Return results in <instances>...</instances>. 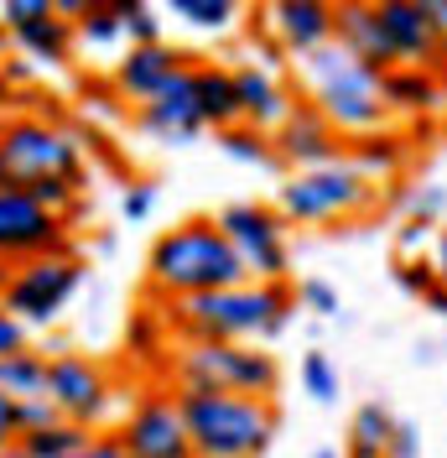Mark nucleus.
Returning <instances> with one entry per match:
<instances>
[{
	"label": "nucleus",
	"mask_w": 447,
	"mask_h": 458,
	"mask_svg": "<svg viewBox=\"0 0 447 458\" xmlns=\"http://www.w3.org/2000/svg\"><path fill=\"white\" fill-rule=\"evenodd\" d=\"M167 334L182 344H271L297 318L291 282H234L167 302Z\"/></svg>",
	"instance_id": "1"
},
{
	"label": "nucleus",
	"mask_w": 447,
	"mask_h": 458,
	"mask_svg": "<svg viewBox=\"0 0 447 458\" xmlns=\"http://www.w3.org/2000/svg\"><path fill=\"white\" fill-rule=\"evenodd\" d=\"M146 282L162 302H177V297H198V292H219V286L250 282L245 266L234 256V245L224 240L219 219L198 214V219H182V225L162 229L151 240V256H146Z\"/></svg>",
	"instance_id": "2"
},
{
	"label": "nucleus",
	"mask_w": 447,
	"mask_h": 458,
	"mask_svg": "<svg viewBox=\"0 0 447 458\" xmlns=\"http://www.w3.org/2000/svg\"><path fill=\"white\" fill-rule=\"evenodd\" d=\"M89 151L84 141L47 114H5L0 120V188H42V182H68L84 188Z\"/></svg>",
	"instance_id": "3"
},
{
	"label": "nucleus",
	"mask_w": 447,
	"mask_h": 458,
	"mask_svg": "<svg viewBox=\"0 0 447 458\" xmlns=\"http://www.w3.org/2000/svg\"><path fill=\"white\" fill-rule=\"evenodd\" d=\"M177 411H182L193 458H266L276 437V406L260 396L177 391Z\"/></svg>",
	"instance_id": "4"
},
{
	"label": "nucleus",
	"mask_w": 447,
	"mask_h": 458,
	"mask_svg": "<svg viewBox=\"0 0 447 458\" xmlns=\"http://www.w3.org/2000/svg\"><path fill=\"white\" fill-rule=\"evenodd\" d=\"M302 84H308V105L323 110V120L333 125L343 141L391 125V110L380 99V73L354 63L349 53H338V47H323V53L302 57Z\"/></svg>",
	"instance_id": "5"
},
{
	"label": "nucleus",
	"mask_w": 447,
	"mask_h": 458,
	"mask_svg": "<svg viewBox=\"0 0 447 458\" xmlns=\"http://www.w3.org/2000/svg\"><path fill=\"white\" fill-rule=\"evenodd\" d=\"M177 391H224V396H260L271 401L281 386L276 354L266 344H182L172 360Z\"/></svg>",
	"instance_id": "6"
},
{
	"label": "nucleus",
	"mask_w": 447,
	"mask_h": 458,
	"mask_svg": "<svg viewBox=\"0 0 447 458\" xmlns=\"http://www.w3.org/2000/svg\"><path fill=\"white\" fill-rule=\"evenodd\" d=\"M380 203V188L359 177L349 162H328V167H308V172H291L286 182L276 188V214L286 219V229L302 225H343V219H359Z\"/></svg>",
	"instance_id": "7"
},
{
	"label": "nucleus",
	"mask_w": 447,
	"mask_h": 458,
	"mask_svg": "<svg viewBox=\"0 0 447 458\" xmlns=\"http://www.w3.org/2000/svg\"><path fill=\"white\" fill-rule=\"evenodd\" d=\"M79 286H84V260L73 250H53V256H31L21 266H5L0 302L21 328H47L68 313Z\"/></svg>",
	"instance_id": "8"
},
{
	"label": "nucleus",
	"mask_w": 447,
	"mask_h": 458,
	"mask_svg": "<svg viewBox=\"0 0 447 458\" xmlns=\"http://www.w3.org/2000/svg\"><path fill=\"white\" fill-rule=\"evenodd\" d=\"M219 229L234 245L250 282H286L291 276V229L271 203H229L219 214Z\"/></svg>",
	"instance_id": "9"
},
{
	"label": "nucleus",
	"mask_w": 447,
	"mask_h": 458,
	"mask_svg": "<svg viewBox=\"0 0 447 458\" xmlns=\"http://www.w3.org/2000/svg\"><path fill=\"white\" fill-rule=\"evenodd\" d=\"M47 401L57 406L63 422H79V428L99 432L105 411L114 406V380L99 360L63 349V354H47Z\"/></svg>",
	"instance_id": "10"
},
{
	"label": "nucleus",
	"mask_w": 447,
	"mask_h": 458,
	"mask_svg": "<svg viewBox=\"0 0 447 458\" xmlns=\"http://www.w3.org/2000/svg\"><path fill=\"white\" fill-rule=\"evenodd\" d=\"M53 250H73L68 219H57L53 208H42L21 188H0V266H21Z\"/></svg>",
	"instance_id": "11"
},
{
	"label": "nucleus",
	"mask_w": 447,
	"mask_h": 458,
	"mask_svg": "<svg viewBox=\"0 0 447 458\" xmlns=\"http://www.w3.org/2000/svg\"><path fill=\"white\" fill-rule=\"evenodd\" d=\"M114 443L125 448V458H193L177 391H146L114 428Z\"/></svg>",
	"instance_id": "12"
},
{
	"label": "nucleus",
	"mask_w": 447,
	"mask_h": 458,
	"mask_svg": "<svg viewBox=\"0 0 447 458\" xmlns=\"http://www.w3.org/2000/svg\"><path fill=\"white\" fill-rule=\"evenodd\" d=\"M271 146H276V162L291 172H308V167H328V162H343V136L323 120L317 105L308 99H291V110L271 131Z\"/></svg>",
	"instance_id": "13"
},
{
	"label": "nucleus",
	"mask_w": 447,
	"mask_h": 458,
	"mask_svg": "<svg viewBox=\"0 0 447 458\" xmlns=\"http://www.w3.org/2000/svg\"><path fill=\"white\" fill-rule=\"evenodd\" d=\"M338 0H266V31L286 57H312L333 47Z\"/></svg>",
	"instance_id": "14"
},
{
	"label": "nucleus",
	"mask_w": 447,
	"mask_h": 458,
	"mask_svg": "<svg viewBox=\"0 0 447 458\" xmlns=\"http://www.w3.org/2000/svg\"><path fill=\"white\" fill-rule=\"evenodd\" d=\"M136 125L162 146H193L203 136V114H198V89H193V63L172 79L156 99H146L136 110Z\"/></svg>",
	"instance_id": "15"
},
{
	"label": "nucleus",
	"mask_w": 447,
	"mask_h": 458,
	"mask_svg": "<svg viewBox=\"0 0 447 458\" xmlns=\"http://www.w3.org/2000/svg\"><path fill=\"white\" fill-rule=\"evenodd\" d=\"M188 68V57L177 53V47H167V42H146V47H125V53L114 57L110 68V89L125 99V105H146V99H156L162 89L177 79Z\"/></svg>",
	"instance_id": "16"
},
{
	"label": "nucleus",
	"mask_w": 447,
	"mask_h": 458,
	"mask_svg": "<svg viewBox=\"0 0 447 458\" xmlns=\"http://www.w3.org/2000/svg\"><path fill=\"white\" fill-rule=\"evenodd\" d=\"M380 99L385 110L406 114V120H426V114H443L447 110V73L437 68H411V63H395L380 73Z\"/></svg>",
	"instance_id": "17"
},
{
	"label": "nucleus",
	"mask_w": 447,
	"mask_h": 458,
	"mask_svg": "<svg viewBox=\"0 0 447 458\" xmlns=\"http://www.w3.org/2000/svg\"><path fill=\"white\" fill-rule=\"evenodd\" d=\"M234 94H240V125H255L266 136L291 110V89L281 84V73L271 63H240L234 68Z\"/></svg>",
	"instance_id": "18"
},
{
	"label": "nucleus",
	"mask_w": 447,
	"mask_h": 458,
	"mask_svg": "<svg viewBox=\"0 0 447 458\" xmlns=\"http://www.w3.org/2000/svg\"><path fill=\"white\" fill-rule=\"evenodd\" d=\"M333 47L349 53L354 63H364V68H375V73L395 68V53H391V42H385V31H380V16H375V5H364V0H338Z\"/></svg>",
	"instance_id": "19"
},
{
	"label": "nucleus",
	"mask_w": 447,
	"mask_h": 458,
	"mask_svg": "<svg viewBox=\"0 0 447 458\" xmlns=\"http://www.w3.org/2000/svg\"><path fill=\"white\" fill-rule=\"evenodd\" d=\"M375 16H380V31H385V42H391L395 63H411V68H437V31L426 27V16H421L411 0H385V5H375Z\"/></svg>",
	"instance_id": "20"
},
{
	"label": "nucleus",
	"mask_w": 447,
	"mask_h": 458,
	"mask_svg": "<svg viewBox=\"0 0 447 458\" xmlns=\"http://www.w3.org/2000/svg\"><path fill=\"white\" fill-rule=\"evenodd\" d=\"M343 162L359 172V177H369L375 188L380 182H391V177H401V167L411 162V141L401 136V131H369V136H354V141H343Z\"/></svg>",
	"instance_id": "21"
},
{
	"label": "nucleus",
	"mask_w": 447,
	"mask_h": 458,
	"mask_svg": "<svg viewBox=\"0 0 447 458\" xmlns=\"http://www.w3.org/2000/svg\"><path fill=\"white\" fill-rule=\"evenodd\" d=\"M193 89H198V114L203 131H229L240 125V94H234V68L224 63H193Z\"/></svg>",
	"instance_id": "22"
},
{
	"label": "nucleus",
	"mask_w": 447,
	"mask_h": 458,
	"mask_svg": "<svg viewBox=\"0 0 447 458\" xmlns=\"http://www.w3.org/2000/svg\"><path fill=\"white\" fill-rule=\"evenodd\" d=\"M5 42L27 57V63H37V68H63L68 57L79 53V47H73V27H68L63 16L31 21V27H21V31H5Z\"/></svg>",
	"instance_id": "23"
},
{
	"label": "nucleus",
	"mask_w": 447,
	"mask_h": 458,
	"mask_svg": "<svg viewBox=\"0 0 447 458\" xmlns=\"http://www.w3.org/2000/svg\"><path fill=\"white\" fill-rule=\"evenodd\" d=\"M177 27L198 31V37H229L245 16V0H162Z\"/></svg>",
	"instance_id": "24"
},
{
	"label": "nucleus",
	"mask_w": 447,
	"mask_h": 458,
	"mask_svg": "<svg viewBox=\"0 0 447 458\" xmlns=\"http://www.w3.org/2000/svg\"><path fill=\"white\" fill-rule=\"evenodd\" d=\"M0 396H47V354L42 349H16V354H0Z\"/></svg>",
	"instance_id": "25"
},
{
	"label": "nucleus",
	"mask_w": 447,
	"mask_h": 458,
	"mask_svg": "<svg viewBox=\"0 0 447 458\" xmlns=\"http://www.w3.org/2000/svg\"><path fill=\"white\" fill-rule=\"evenodd\" d=\"M395 417L385 401H364L359 411H354V422H349V454L354 458H385V443H391L395 432Z\"/></svg>",
	"instance_id": "26"
},
{
	"label": "nucleus",
	"mask_w": 447,
	"mask_h": 458,
	"mask_svg": "<svg viewBox=\"0 0 447 458\" xmlns=\"http://www.w3.org/2000/svg\"><path fill=\"white\" fill-rule=\"evenodd\" d=\"M219 146H224V157L240 162V167H281L271 136L255 131V125H229V131H219Z\"/></svg>",
	"instance_id": "27"
},
{
	"label": "nucleus",
	"mask_w": 447,
	"mask_h": 458,
	"mask_svg": "<svg viewBox=\"0 0 447 458\" xmlns=\"http://www.w3.org/2000/svg\"><path fill=\"white\" fill-rule=\"evenodd\" d=\"M89 437H94L89 428H79V422H63V417H57L53 428L27 432V437H21V448H27L31 458H68V454H79Z\"/></svg>",
	"instance_id": "28"
},
{
	"label": "nucleus",
	"mask_w": 447,
	"mask_h": 458,
	"mask_svg": "<svg viewBox=\"0 0 447 458\" xmlns=\"http://www.w3.org/2000/svg\"><path fill=\"white\" fill-rule=\"evenodd\" d=\"M110 11L120 16V37H125V47L162 42V16L151 11V0H114Z\"/></svg>",
	"instance_id": "29"
},
{
	"label": "nucleus",
	"mask_w": 447,
	"mask_h": 458,
	"mask_svg": "<svg viewBox=\"0 0 447 458\" xmlns=\"http://www.w3.org/2000/svg\"><path fill=\"white\" fill-rule=\"evenodd\" d=\"M73 47H84V53H114V47H125L120 16L114 11H89L84 21H73Z\"/></svg>",
	"instance_id": "30"
},
{
	"label": "nucleus",
	"mask_w": 447,
	"mask_h": 458,
	"mask_svg": "<svg viewBox=\"0 0 447 458\" xmlns=\"http://www.w3.org/2000/svg\"><path fill=\"white\" fill-rule=\"evenodd\" d=\"M302 391H308L317 406H333L338 401V365L323 349H312L308 360H302Z\"/></svg>",
	"instance_id": "31"
},
{
	"label": "nucleus",
	"mask_w": 447,
	"mask_h": 458,
	"mask_svg": "<svg viewBox=\"0 0 447 458\" xmlns=\"http://www.w3.org/2000/svg\"><path fill=\"white\" fill-rule=\"evenodd\" d=\"M395 282L406 286L411 297H421V302H426V297L437 292V282H443V276H437L432 256H401V260H395Z\"/></svg>",
	"instance_id": "32"
},
{
	"label": "nucleus",
	"mask_w": 447,
	"mask_h": 458,
	"mask_svg": "<svg viewBox=\"0 0 447 458\" xmlns=\"http://www.w3.org/2000/svg\"><path fill=\"white\" fill-rule=\"evenodd\" d=\"M47 16H57L53 0H5L0 5V31H21L31 21H47Z\"/></svg>",
	"instance_id": "33"
},
{
	"label": "nucleus",
	"mask_w": 447,
	"mask_h": 458,
	"mask_svg": "<svg viewBox=\"0 0 447 458\" xmlns=\"http://www.w3.org/2000/svg\"><path fill=\"white\" fill-rule=\"evenodd\" d=\"M297 308L302 313H317V318H338V292L328 282L308 276V282H297Z\"/></svg>",
	"instance_id": "34"
},
{
	"label": "nucleus",
	"mask_w": 447,
	"mask_h": 458,
	"mask_svg": "<svg viewBox=\"0 0 447 458\" xmlns=\"http://www.w3.org/2000/svg\"><path fill=\"white\" fill-rule=\"evenodd\" d=\"M162 334H167V318H162V313H151V308H140V313L131 318V328H125L131 349H140V354H151V349L162 344Z\"/></svg>",
	"instance_id": "35"
},
{
	"label": "nucleus",
	"mask_w": 447,
	"mask_h": 458,
	"mask_svg": "<svg viewBox=\"0 0 447 458\" xmlns=\"http://www.w3.org/2000/svg\"><path fill=\"white\" fill-rule=\"evenodd\" d=\"M447 214V188H421V193H411L406 199V219H417V225H432L437 229V219Z\"/></svg>",
	"instance_id": "36"
},
{
	"label": "nucleus",
	"mask_w": 447,
	"mask_h": 458,
	"mask_svg": "<svg viewBox=\"0 0 447 458\" xmlns=\"http://www.w3.org/2000/svg\"><path fill=\"white\" fill-rule=\"evenodd\" d=\"M151 208H156V182H131L125 193H120V214L131 219V225H140V219H151Z\"/></svg>",
	"instance_id": "37"
},
{
	"label": "nucleus",
	"mask_w": 447,
	"mask_h": 458,
	"mask_svg": "<svg viewBox=\"0 0 447 458\" xmlns=\"http://www.w3.org/2000/svg\"><path fill=\"white\" fill-rule=\"evenodd\" d=\"M57 422V406L47 396H31V401H21V437L27 432H42V428H53Z\"/></svg>",
	"instance_id": "38"
},
{
	"label": "nucleus",
	"mask_w": 447,
	"mask_h": 458,
	"mask_svg": "<svg viewBox=\"0 0 447 458\" xmlns=\"http://www.w3.org/2000/svg\"><path fill=\"white\" fill-rule=\"evenodd\" d=\"M21 443V401L16 396H0V454Z\"/></svg>",
	"instance_id": "39"
},
{
	"label": "nucleus",
	"mask_w": 447,
	"mask_h": 458,
	"mask_svg": "<svg viewBox=\"0 0 447 458\" xmlns=\"http://www.w3.org/2000/svg\"><path fill=\"white\" fill-rule=\"evenodd\" d=\"M385 458H421V432L411 422H395L391 443H385Z\"/></svg>",
	"instance_id": "40"
},
{
	"label": "nucleus",
	"mask_w": 447,
	"mask_h": 458,
	"mask_svg": "<svg viewBox=\"0 0 447 458\" xmlns=\"http://www.w3.org/2000/svg\"><path fill=\"white\" fill-rule=\"evenodd\" d=\"M432 234H437L432 225H417V219H406V229H401V256H421V250L432 245Z\"/></svg>",
	"instance_id": "41"
},
{
	"label": "nucleus",
	"mask_w": 447,
	"mask_h": 458,
	"mask_svg": "<svg viewBox=\"0 0 447 458\" xmlns=\"http://www.w3.org/2000/svg\"><path fill=\"white\" fill-rule=\"evenodd\" d=\"M110 5H114V0H53V11L68 21V27H73V21H84L89 11H110Z\"/></svg>",
	"instance_id": "42"
},
{
	"label": "nucleus",
	"mask_w": 447,
	"mask_h": 458,
	"mask_svg": "<svg viewBox=\"0 0 447 458\" xmlns=\"http://www.w3.org/2000/svg\"><path fill=\"white\" fill-rule=\"evenodd\" d=\"M68 458H125V448L114 443V432H94L84 448H79V454H68Z\"/></svg>",
	"instance_id": "43"
},
{
	"label": "nucleus",
	"mask_w": 447,
	"mask_h": 458,
	"mask_svg": "<svg viewBox=\"0 0 447 458\" xmlns=\"http://www.w3.org/2000/svg\"><path fill=\"white\" fill-rule=\"evenodd\" d=\"M16 349H27V328L5 313V302H0V354H16Z\"/></svg>",
	"instance_id": "44"
},
{
	"label": "nucleus",
	"mask_w": 447,
	"mask_h": 458,
	"mask_svg": "<svg viewBox=\"0 0 447 458\" xmlns=\"http://www.w3.org/2000/svg\"><path fill=\"white\" fill-rule=\"evenodd\" d=\"M421 16H426V27L437 31V37H447V0H411Z\"/></svg>",
	"instance_id": "45"
},
{
	"label": "nucleus",
	"mask_w": 447,
	"mask_h": 458,
	"mask_svg": "<svg viewBox=\"0 0 447 458\" xmlns=\"http://www.w3.org/2000/svg\"><path fill=\"white\" fill-rule=\"evenodd\" d=\"M432 266H437V276L447 282V229H437V234H432Z\"/></svg>",
	"instance_id": "46"
},
{
	"label": "nucleus",
	"mask_w": 447,
	"mask_h": 458,
	"mask_svg": "<svg viewBox=\"0 0 447 458\" xmlns=\"http://www.w3.org/2000/svg\"><path fill=\"white\" fill-rule=\"evenodd\" d=\"M426 308H432V313H443V318H447V282H437V292L426 297Z\"/></svg>",
	"instance_id": "47"
},
{
	"label": "nucleus",
	"mask_w": 447,
	"mask_h": 458,
	"mask_svg": "<svg viewBox=\"0 0 447 458\" xmlns=\"http://www.w3.org/2000/svg\"><path fill=\"white\" fill-rule=\"evenodd\" d=\"M437 73H447V37L437 42Z\"/></svg>",
	"instance_id": "48"
},
{
	"label": "nucleus",
	"mask_w": 447,
	"mask_h": 458,
	"mask_svg": "<svg viewBox=\"0 0 447 458\" xmlns=\"http://www.w3.org/2000/svg\"><path fill=\"white\" fill-rule=\"evenodd\" d=\"M0 458H31V454H27V448H21V443H11V448H5V454H0Z\"/></svg>",
	"instance_id": "49"
},
{
	"label": "nucleus",
	"mask_w": 447,
	"mask_h": 458,
	"mask_svg": "<svg viewBox=\"0 0 447 458\" xmlns=\"http://www.w3.org/2000/svg\"><path fill=\"white\" fill-rule=\"evenodd\" d=\"M312 458H343V454H338V448H317Z\"/></svg>",
	"instance_id": "50"
},
{
	"label": "nucleus",
	"mask_w": 447,
	"mask_h": 458,
	"mask_svg": "<svg viewBox=\"0 0 447 458\" xmlns=\"http://www.w3.org/2000/svg\"><path fill=\"white\" fill-rule=\"evenodd\" d=\"M364 5H385V0H364Z\"/></svg>",
	"instance_id": "51"
},
{
	"label": "nucleus",
	"mask_w": 447,
	"mask_h": 458,
	"mask_svg": "<svg viewBox=\"0 0 447 458\" xmlns=\"http://www.w3.org/2000/svg\"><path fill=\"white\" fill-rule=\"evenodd\" d=\"M0 282H5V266H0Z\"/></svg>",
	"instance_id": "52"
},
{
	"label": "nucleus",
	"mask_w": 447,
	"mask_h": 458,
	"mask_svg": "<svg viewBox=\"0 0 447 458\" xmlns=\"http://www.w3.org/2000/svg\"><path fill=\"white\" fill-rule=\"evenodd\" d=\"M0 5H5V0H0Z\"/></svg>",
	"instance_id": "53"
},
{
	"label": "nucleus",
	"mask_w": 447,
	"mask_h": 458,
	"mask_svg": "<svg viewBox=\"0 0 447 458\" xmlns=\"http://www.w3.org/2000/svg\"><path fill=\"white\" fill-rule=\"evenodd\" d=\"M349 458H354V454H349Z\"/></svg>",
	"instance_id": "54"
}]
</instances>
